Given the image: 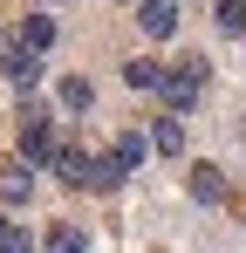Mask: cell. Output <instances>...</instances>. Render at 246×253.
I'll list each match as a JSON object with an SVG mask.
<instances>
[{"label": "cell", "mask_w": 246, "mask_h": 253, "mask_svg": "<svg viewBox=\"0 0 246 253\" xmlns=\"http://www.w3.org/2000/svg\"><path fill=\"white\" fill-rule=\"evenodd\" d=\"M199 89H205V55H185L178 69H164V89H158V96L178 110V117H185V110L199 103Z\"/></svg>", "instance_id": "obj_1"}, {"label": "cell", "mask_w": 246, "mask_h": 253, "mask_svg": "<svg viewBox=\"0 0 246 253\" xmlns=\"http://www.w3.org/2000/svg\"><path fill=\"white\" fill-rule=\"evenodd\" d=\"M21 151H28L35 165H55V151H62V137H55V117H48V110H35V103L21 110Z\"/></svg>", "instance_id": "obj_2"}, {"label": "cell", "mask_w": 246, "mask_h": 253, "mask_svg": "<svg viewBox=\"0 0 246 253\" xmlns=\"http://www.w3.org/2000/svg\"><path fill=\"white\" fill-rule=\"evenodd\" d=\"M0 76H7L14 89H35V83H41V48H28L21 35L0 42Z\"/></svg>", "instance_id": "obj_3"}, {"label": "cell", "mask_w": 246, "mask_h": 253, "mask_svg": "<svg viewBox=\"0 0 246 253\" xmlns=\"http://www.w3.org/2000/svg\"><path fill=\"white\" fill-rule=\"evenodd\" d=\"M55 178H62L69 192H96V151H76V144H62V151H55Z\"/></svg>", "instance_id": "obj_4"}, {"label": "cell", "mask_w": 246, "mask_h": 253, "mask_svg": "<svg viewBox=\"0 0 246 253\" xmlns=\"http://www.w3.org/2000/svg\"><path fill=\"white\" fill-rule=\"evenodd\" d=\"M28 192H35V158H28V151H14V158L0 165V199H7V206H21Z\"/></svg>", "instance_id": "obj_5"}, {"label": "cell", "mask_w": 246, "mask_h": 253, "mask_svg": "<svg viewBox=\"0 0 246 253\" xmlns=\"http://www.w3.org/2000/svg\"><path fill=\"white\" fill-rule=\"evenodd\" d=\"M137 28L151 42H171L178 35V0H137Z\"/></svg>", "instance_id": "obj_6"}, {"label": "cell", "mask_w": 246, "mask_h": 253, "mask_svg": "<svg viewBox=\"0 0 246 253\" xmlns=\"http://www.w3.org/2000/svg\"><path fill=\"white\" fill-rule=\"evenodd\" d=\"M151 151H164V158H178V151H185V124H178V110L151 124Z\"/></svg>", "instance_id": "obj_7"}, {"label": "cell", "mask_w": 246, "mask_h": 253, "mask_svg": "<svg viewBox=\"0 0 246 253\" xmlns=\"http://www.w3.org/2000/svg\"><path fill=\"white\" fill-rule=\"evenodd\" d=\"M55 103H62V110H89V103H96V83H89V76H62V89H55Z\"/></svg>", "instance_id": "obj_8"}, {"label": "cell", "mask_w": 246, "mask_h": 253, "mask_svg": "<svg viewBox=\"0 0 246 253\" xmlns=\"http://www.w3.org/2000/svg\"><path fill=\"white\" fill-rule=\"evenodd\" d=\"M41 247H48V253H82V247H89V233L62 219V226H48V233H41Z\"/></svg>", "instance_id": "obj_9"}, {"label": "cell", "mask_w": 246, "mask_h": 253, "mask_svg": "<svg viewBox=\"0 0 246 253\" xmlns=\"http://www.w3.org/2000/svg\"><path fill=\"white\" fill-rule=\"evenodd\" d=\"M192 199H205V206H219V199H226V178H219L212 165H199V171H192Z\"/></svg>", "instance_id": "obj_10"}, {"label": "cell", "mask_w": 246, "mask_h": 253, "mask_svg": "<svg viewBox=\"0 0 246 253\" xmlns=\"http://www.w3.org/2000/svg\"><path fill=\"white\" fill-rule=\"evenodd\" d=\"M21 42L48 55V48H55V21H48V14H28V21H21Z\"/></svg>", "instance_id": "obj_11"}, {"label": "cell", "mask_w": 246, "mask_h": 253, "mask_svg": "<svg viewBox=\"0 0 246 253\" xmlns=\"http://www.w3.org/2000/svg\"><path fill=\"white\" fill-rule=\"evenodd\" d=\"M123 83L130 89H164V62H123Z\"/></svg>", "instance_id": "obj_12"}, {"label": "cell", "mask_w": 246, "mask_h": 253, "mask_svg": "<svg viewBox=\"0 0 246 253\" xmlns=\"http://www.w3.org/2000/svg\"><path fill=\"white\" fill-rule=\"evenodd\" d=\"M117 158H123V171H137L144 158H151V137H137V130H130V137H117Z\"/></svg>", "instance_id": "obj_13"}, {"label": "cell", "mask_w": 246, "mask_h": 253, "mask_svg": "<svg viewBox=\"0 0 246 253\" xmlns=\"http://www.w3.org/2000/svg\"><path fill=\"white\" fill-rule=\"evenodd\" d=\"M212 14H219V28H226V35H246V0H219Z\"/></svg>", "instance_id": "obj_14"}, {"label": "cell", "mask_w": 246, "mask_h": 253, "mask_svg": "<svg viewBox=\"0 0 246 253\" xmlns=\"http://www.w3.org/2000/svg\"><path fill=\"white\" fill-rule=\"evenodd\" d=\"M0 253H28V233H21L7 212H0Z\"/></svg>", "instance_id": "obj_15"}]
</instances>
